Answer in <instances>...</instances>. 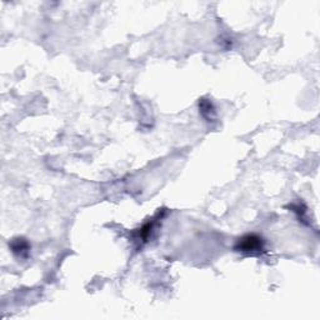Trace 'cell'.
<instances>
[{"mask_svg":"<svg viewBox=\"0 0 320 320\" xmlns=\"http://www.w3.org/2000/svg\"><path fill=\"white\" fill-rule=\"evenodd\" d=\"M199 109H200V114L203 115V118H205L208 122H212L215 118V108L210 100L201 99L199 102Z\"/></svg>","mask_w":320,"mask_h":320,"instance_id":"cell-3","label":"cell"},{"mask_svg":"<svg viewBox=\"0 0 320 320\" xmlns=\"http://www.w3.org/2000/svg\"><path fill=\"white\" fill-rule=\"evenodd\" d=\"M153 228H154V220L145 223L140 229H138V238L136 239H138V240L144 241L145 243V241L149 239V236H150L151 232H153Z\"/></svg>","mask_w":320,"mask_h":320,"instance_id":"cell-4","label":"cell"},{"mask_svg":"<svg viewBox=\"0 0 320 320\" xmlns=\"http://www.w3.org/2000/svg\"><path fill=\"white\" fill-rule=\"evenodd\" d=\"M9 248L13 252V254L19 256V258H25L28 256L29 250H30V245H29L28 240L24 238H15L9 243Z\"/></svg>","mask_w":320,"mask_h":320,"instance_id":"cell-2","label":"cell"},{"mask_svg":"<svg viewBox=\"0 0 320 320\" xmlns=\"http://www.w3.org/2000/svg\"><path fill=\"white\" fill-rule=\"evenodd\" d=\"M264 248H265V241L258 234H245L241 238H239L235 243V247L234 249L236 252L245 253V254H260V253L264 252Z\"/></svg>","mask_w":320,"mask_h":320,"instance_id":"cell-1","label":"cell"}]
</instances>
